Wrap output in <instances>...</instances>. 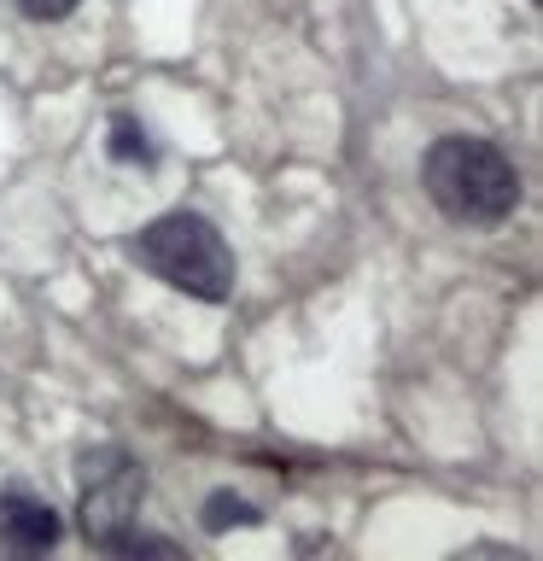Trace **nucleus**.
<instances>
[{
    "instance_id": "1",
    "label": "nucleus",
    "mask_w": 543,
    "mask_h": 561,
    "mask_svg": "<svg viewBox=\"0 0 543 561\" xmlns=\"http://www.w3.org/2000/svg\"><path fill=\"white\" fill-rule=\"evenodd\" d=\"M420 182H427V199L444 210L450 222H473L490 228L502 222L508 210L520 205V175L515 164L480 135H444L432 140L427 158H420Z\"/></svg>"
},
{
    "instance_id": "2",
    "label": "nucleus",
    "mask_w": 543,
    "mask_h": 561,
    "mask_svg": "<svg viewBox=\"0 0 543 561\" xmlns=\"http://www.w3.org/2000/svg\"><path fill=\"white\" fill-rule=\"evenodd\" d=\"M129 257L187 298H205V305L234 298V252L199 210H170V217L147 222L129 240Z\"/></svg>"
},
{
    "instance_id": "3",
    "label": "nucleus",
    "mask_w": 543,
    "mask_h": 561,
    "mask_svg": "<svg viewBox=\"0 0 543 561\" xmlns=\"http://www.w3.org/2000/svg\"><path fill=\"white\" fill-rule=\"evenodd\" d=\"M140 520V468L123 450L82 456V533L100 550H117Z\"/></svg>"
},
{
    "instance_id": "4",
    "label": "nucleus",
    "mask_w": 543,
    "mask_h": 561,
    "mask_svg": "<svg viewBox=\"0 0 543 561\" xmlns=\"http://www.w3.org/2000/svg\"><path fill=\"white\" fill-rule=\"evenodd\" d=\"M59 515H53L47 503H35V497H24V491H7L0 497V543L7 550H18V556H42V550H53L59 543Z\"/></svg>"
},
{
    "instance_id": "5",
    "label": "nucleus",
    "mask_w": 543,
    "mask_h": 561,
    "mask_svg": "<svg viewBox=\"0 0 543 561\" xmlns=\"http://www.w3.org/2000/svg\"><path fill=\"white\" fill-rule=\"evenodd\" d=\"M257 520V508L234 497V491H210L205 497V533H228V526H252Z\"/></svg>"
},
{
    "instance_id": "6",
    "label": "nucleus",
    "mask_w": 543,
    "mask_h": 561,
    "mask_svg": "<svg viewBox=\"0 0 543 561\" xmlns=\"http://www.w3.org/2000/svg\"><path fill=\"white\" fill-rule=\"evenodd\" d=\"M112 158H117V164H152L147 129H140L135 117H117V123H112Z\"/></svg>"
},
{
    "instance_id": "7",
    "label": "nucleus",
    "mask_w": 543,
    "mask_h": 561,
    "mask_svg": "<svg viewBox=\"0 0 543 561\" xmlns=\"http://www.w3.org/2000/svg\"><path fill=\"white\" fill-rule=\"evenodd\" d=\"M24 7V18H42V24H53V18L77 12V0H18Z\"/></svg>"
}]
</instances>
